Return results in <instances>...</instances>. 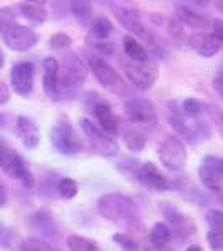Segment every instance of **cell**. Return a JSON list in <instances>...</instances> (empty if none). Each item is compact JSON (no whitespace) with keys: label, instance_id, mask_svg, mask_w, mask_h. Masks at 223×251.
Here are the masks:
<instances>
[{"label":"cell","instance_id":"18","mask_svg":"<svg viewBox=\"0 0 223 251\" xmlns=\"http://www.w3.org/2000/svg\"><path fill=\"white\" fill-rule=\"evenodd\" d=\"M175 17L180 20L183 25L192 27V29H196V30H205L206 27L210 25L208 19H206L205 15H201L200 12L190 9V7H186V5H178L176 7Z\"/></svg>","mask_w":223,"mask_h":251},{"label":"cell","instance_id":"44","mask_svg":"<svg viewBox=\"0 0 223 251\" xmlns=\"http://www.w3.org/2000/svg\"><path fill=\"white\" fill-rule=\"evenodd\" d=\"M22 2H26V3H34V5H46V3L49 2V0H22Z\"/></svg>","mask_w":223,"mask_h":251},{"label":"cell","instance_id":"50","mask_svg":"<svg viewBox=\"0 0 223 251\" xmlns=\"http://www.w3.org/2000/svg\"><path fill=\"white\" fill-rule=\"evenodd\" d=\"M0 37H2V29H0Z\"/></svg>","mask_w":223,"mask_h":251},{"label":"cell","instance_id":"43","mask_svg":"<svg viewBox=\"0 0 223 251\" xmlns=\"http://www.w3.org/2000/svg\"><path fill=\"white\" fill-rule=\"evenodd\" d=\"M192 2L198 7H208L212 3V0H192Z\"/></svg>","mask_w":223,"mask_h":251},{"label":"cell","instance_id":"21","mask_svg":"<svg viewBox=\"0 0 223 251\" xmlns=\"http://www.w3.org/2000/svg\"><path fill=\"white\" fill-rule=\"evenodd\" d=\"M112 30H114V25H112L111 20L108 17H104V15L96 17L91 22V25H89V35L94 40H108L109 35L112 34Z\"/></svg>","mask_w":223,"mask_h":251},{"label":"cell","instance_id":"22","mask_svg":"<svg viewBox=\"0 0 223 251\" xmlns=\"http://www.w3.org/2000/svg\"><path fill=\"white\" fill-rule=\"evenodd\" d=\"M69 12H71L83 25H87L92 15L91 0H69Z\"/></svg>","mask_w":223,"mask_h":251},{"label":"cell","instance_id":"28","mask_svg":"<svg viewBox=\"0 0 223 251\" xmlns=\"http://www.w3.org/2000/svg\"><path fill=\"white\" fill-rule=\"evenodd\" d=\"M17 251H52V248L39 238H27L17 246Z\"/></svg>","mask_w":223,"mask_h":251},{"label":"cell","instance_id":"49","mask_svg":"<svg viewBox=\"0 0 223 251\" xmlns=\"http://www.w3.org/2000/svg\"><path fill=\"white\" fill-rule=\"evenodd\" d=\"M3 124H5V117H3L2 114H0V127H2Z\"/></svg>","mask_w":223,"mask_h":251},{"label":"cell","instance_id":"20","mask_svg":"<svg viewBox=\"0 0 223 251\" xmlns=\"http://www.w3.org/2000/svg\"><path fill=\"white\" fill-rule=\"evenodd\" d=\"M123 47H124V54H126L129 60H133V62H146V60L151 59L148 50H146V47L135 37V35H126V37L123 39Z\"/></svg>","mask_w":223,"mask_h":251},{"label":"cell","instance_id":"10","mask_svg":"<svg viewBox=\"0 0 223 251\" xmlns=\"http://www.w3.org/2000/svg\"><path fill=\"white\" fill-rule=\"evenodd\" d=\"M34 77H35V66L29 60L17 62L10 71V86L17 96L29 97L34 91Z\"/></svg>","mask_w":223,"mask_h":251},{"label":"cell","instance_id":"51","mask_svg":"<svg viewBox=\"0 0 223 251\" xmlns=\"http://www.w3.org/2000/svg\"><path fill=\"white\" fill-rule=\"evenodd\" d=\"M52 251H59V250H52Z\"/></svg>","mask_w":223,"mask_h":251},{"label":"cell","instance_id":"27","mask_svg":"<svg viewBox=\"0 0 223 251\" xmlns=\"http://www.w3.org/2000/svg\"><path fill=\"white\" fill-rule=\"evenodd\" d=\"M57 189L64 200H72V198H76V194L79 193V184H78V181L71 179V177H62L57 184Z\"/></svg>","mask_w":223,"mask_h":251},{"label":"cell","instance_id":"13","mask_svg":"<svg viewBox=\"0 0 223 251\" xmlns=\"http://www.w3.org/2000/svg\"><path fill=\"white\" fill-rule=\"evenodd\" d=\"M44 67V77H42V87L46 96L51 97L52 100H60L62 94H60L59 87V60L56 57H46L42 62Z\"/></svg>","mask_w":223,"mask_h":251},{"label":"cell","instance_id":"19","mask_svg":"<svg viewBox=\"0 0 223 251\" xmlns=\"http://www.w3.org/2000/svg\"><path fill=\"white\" fill-rule=\"evenodd\" d=\"M15 10H17V14L20 17H24L27 22H30L32 25H42L49 17L47 10L44 9L42 5H34V3L20 2V3H17Z\"/></svg>","mask_w":223,"mask_h":251},{"label":"cell","instance_id":"29","mask_svg":"<svg viewBox=\"0 0 223 251\" xmlns=\"http://www.w3.org/2000/svg\"><path fill=\"white\" fill-rule=\"evenodd\" d=\"M17 10L14 7H2L0 9V29L5 32L7 29L15 25V19H17Z\"/></svg>","mask_w":223,"mask_h":251},{"label":"cell","instance_id":"25","mask_svg":"<svg viewBox=\"0 0 223 251\" xmlns=\"http://www.w3.org/2000/svg\"><path fill=\"white\" fill-rule=\"evenodd\" d=\"M67 246L71 251H101L99 246H97L94 241L87 240V238H84V236H79V234L69 236Z\"/></svg>","mask_w":223,"mask_h":251},{"label":"cell","instance_id":"38","mask_svg":"<svg viewBox=\"0 0 223 251\" xmlns=\"http://www.w3.org/2000/svg\"><path fill=\"white\" fill-rule=\"evenodd\" d=\"M210 25H212V34L223 44V20L215 19Z\"/></svg>","mask_w":223,"mask_h":251},{"label":"cell","instance_id":"42","mask_svg":"<svg viewBox=\"0 0 223 251\" xmlns=\"http://www.w3.org/2000/svg\"><path fill=\"white\" fill-rule=\"evenodd\" d=\"M5 203H7V191H5V188L0 184V208H2Z\"/></svg>","mask_w":223,"mask_h":251},{"label":"cell","instance_id":"4","mask_svg":"<svg viewBox=\"0 0 223 251\" xmlns=\"http://www.w3.org/2000/svg\"><path fill=\"white\" fill-rule=\"evenodd\" d=\"M49 137H51V143L54 146V149L57 152H60V154L72 156L83 149L79 137L76 136L74 127H72V124L67 121L66 116L60 117L57 121V124L51 129Z\"/></svg>","mask_w":223,"mask_h":251},{"label":"cell","instance_id":"6","mask_svg":"<svg viewBox=\"0 0 223 251\" xmlns=\"http://www.w3.org/2000/svg\"><path fill=\"white\" fill-rule=\"evenodd\" d=\"M158 157H160L161 164L169 171H183L188 154H186L183 141L180 137L169 134L165 137V141L158 149Z\"/></svg>","mask_w":223,"mask_h":251},{"label":"cell","instance_id":"3","mask_svg":"<svg viewBox=\"0 0 223 251\" xmlns=\"http://www.w3.org/2000/svg\"><path fill=\"white\" fill-rule=\"evenodd\" d=\"M87 64H89V69L92 71V74L96 75L97 82L106 89V91L112 92V94H116V96L126 94L128 86H126V82H124V79L121 77L119 72L112 66H109L103 57L91 55Z\"/></svg>","mask_w":223,"mask_h":251},{"label":"cell","instance_id":"35","mask_svg":"<svg viewBox=\"0 0 223 251\" xmlns=\"http://www.w3.org/2000/svg\"><path fill=\"white\" fill-rule=\"evenodd\" d=\"M206 241H208V246L213 251H222L223 250V231L210 229L208 234H206Z\"/></svg>","mask_w":223,"mask_h":251},{"label":"cell","instance_id":"36","mask_svg":"<svg viewBox=\"0 0 223 251\" xmlns=\"http://www.w3.org/2000/svg\"><path fill=\"white\" fill-rule=\"evenodd\" d=\"M52 3V12L56 19L66 17V10H69V0H49Z\"/></svg>","mask_w":223,"mask_h":251},{"label":"cell","instance_id":"2","mask_svg":"<svg viewBox=\"0 0 223 251\" xmlns=\"http://www.w3.org/2000/svg\"><path fill=\"white\" fill-rule=\"evenodd\" d=\"M97 208H99L101 216L121 226L135 220L138 211L135 201L131 198L117 193H108L101 196L99 201H97Z\"/></svg>","mask_w":223,"mask_h":251},{"label":"cell","instance_id":"45","mask_svg":"<svg viewBox=\"0 0 223 251\" xmlns=\"http://www.w3.org/2000/svg\"><path fill=\"white\" fill-rule=\"evenodd\" d=\"M217 168H218V174H220V177H222V181H223V159L217 161Z\"/></svg>","mask_w":223,"mask_h":251},{"label":"cell","instance_id":"15","mask_svg":"<svg viewBox=\"0 0 223 251\" xmlns=\"http://www.w3.org/2000/svg\"><path fill=\"white\" fill-rule=\"evenodd\" d=\"M138 179H139V183L144 184L146 188L155 189V191H168V189L171 188L169 181L160 173V169L153 163H146L141 166L139 171H138Z\"/></svg>","mask_w":223,"mask_h":251},{"label":"cell","instance_id":"11","mask_svg":"<svg viewBox=\"0 0 223 251\" xmlns=\"http://www.w3.org/2000/svg\"><path fill=\"white\" fill-rule=\"evenodd\" d=\"M39 42V35L26 25H17L3 32V44L14 52H27Z\"/></svg>","mask_w":223,"mask_h":251},{"label":"cell","instance_id":"39","mask_svg":"<svg viewBox=\"0 0 223 251\" xmlns=\"http://www.w3.org/2000/svg\"><path fill=\"white\" fill-rule=\"evenodd\" d=\"M10 240H12V233L9 231L7 226H3L2 223H0V245L10 246Z\"/></svg>","mask_w":223,"mask_h":251},{"label":"cell","instance_id":"8","mask_svg":"<svg viewBox=\"0 0 223 251\" xmlns=\"http://www.w3.org/2000/svg\"><path fill=\"white\" fill-rule=\"evenodd\" d=\"M123 67L128 80L138 89L146 91V89H151L155 86L158 79V66L151 59L146 60V62H133V60H129V62L123 64Z\"/></svg>","mask_w":223,"mask_h":251},{"label":"cell","instance_id":"23","mask_svg":"<svg viewBox=\"0 0 223 251\" xmlns=\"http://www.w3.org/2000/svg\"><path fill=\"white\" fill-rule=\"evenodd\" d=\"M165 216L166 220L169 221V225H171V228L175 229V231L178 234H183V236H186V234L192 233V223H190L186 218L183 216L181 213H178L176 209H168V211H165Z\"/></svg>","mask_w":223,"mask_h":251},{"label":"cell","instance_id":"48","mask_svg":"<svg viewBox=\"0 0 223 251\" xmlns=\"http://www.w3.org/2000/svg\"><path fill=\"white\" fill-rule=\"evenodd\" d=\"M217 9L223 14V0H218V2H217Z\"/></svg>","mask_w":223,"mask_h":251},{"label":"cell","instance_id":"40","mask_svg":"<svg viewBox=\"0 0 223 251\" xmlns=\"http://www.w3.org/2000/svg\"><path fill=\"white\" fill-rule=\"evenodd\" d=\"M213 89H215V92H217V94L223 99V69H222V71H218V74L215 75Z\"/></svg>","mask_w":223,"mask_h":251},{"label":"cell","instance_id":"17","mask_svg":"<svg viewBox=\"0 0 223 251\" xmlns=\"http://www.w3.org/2000/svg\"><path fill=\"white\" fill-rule=\"evenodd\" d=\"M17 134L22 139L24 146L27 149H34L37 148L40 137H39V127L30 117L20 116L17 119Z\"/></svg>","mask_w":223,"mask_h":251},{"label":"cell","instance_id":"33","mask_svg":"<svg viewBox=\"0 0 223 251\" xmlns=\"http://www.w3.org/2000/svg\"><path fill=\"white\" fill-rule=\"evenodd\" d=\"M206 223L210 225V229H217V231H223V213L220 209H210L205 214Z\"/></svg>","mask_w":223,"mask_h":251},{"label":"cell","instance_id":"26","mask_svg":"<svg viewBox=\"0 0 223 251\" xmlns=\"http://www.w3.org/2000/svg\"><path fill=\"white\" fill-rule=\"evenodd\" d=\"M123 141H124V144H126V148L133 152H141V151H144V148H146V137L141 134V132H136V131L124 132Z\"/></svg>","mask_w":223,"mask_h":251},{"label":"cell","instance_id":"32","mask_svg":"<svg viewBox=\"0 0 223 251\" xmlns=\"http://www.w3.org/2000/svg\"><path fill=\"white\" fill-rule=\"evenodd\" d=\"M112 241H114L116 245H119L124 251H139V245H138L133 238H129L128 234L116 233L114 236H112Z\"/></svg>","mask_w":223,"mask_h":251},{"label":"cell","instance_id":"31","mask_svg":"<svg viewBox=\"0 0 223 251\" xmlns=\"http://www.w3.org/2000/svg\"><path fill=\"white\" fill-rule=\"evenodd\" d=\"M181 109L186 116H198L203 111V102L200 99H195V97H188L181 102Z\"/></svg>","mask_w":223,"mask_h":251},{"label":"cell","instance_id":"46","mask_svg":"<svg viewBox=\"0 0 223 251\" xmlns=\"http://www.w3.org/2000/svg\"><path fill=\"white\" fill-rule=\"evenodd\" d=\"M186 251H201V248H200V246H196V245H192V246H188V248H186Z\"/></svg>","mask_w":223,"mask_h":251},{"label":"cell","instance_id":"1","mask_svg":"<svg viewBox=\"0 0 223 251\" xmlns=\"http://www.w3.org/2000/svg\"><path fill=\"white\" fill-rule=\"evenodd\" d=\"M59 87L62 97H72L78 96L79 89L87 79V64L84 62L79 55L76 54H66L62 62H59Z\"/></svg>","mask_w":223,"mask_h":251},{"label":"cell","instance_id":"37","mask_svg":"<svg viewBox=\"0 0 223 251\" xmlns=\"http://www.w3.org/2000/svg\"><path fill=\"white\" fill-rule=\"evenodd\" d=\"M94 40V39H92ZM92 47L96 49V50L103 52L104 55H111L112 54V44H109L108 40H96V42H92Z\"/></svg>","mask_w":223,"mask_h":251},{"label":"cell","instance_id":"14","mask_svg":"<svg viewBox=\"0 0 223 251\" xmlns=\"http://www.w3.org/2000/svg\"><path fill=\"white\" fill-rule=\"evenodd\" d=\"M217 161H218V157L206 156L200 163V168H198V176H200L201 184H203L205 188L212 189V191H222L223 189V181H222L220 174H218Z\"/></svg>","mask_w":223,"mask_h":251},{"label":"cell","instance_id":"5","mask_svg":"<svg viewBox=\"0 0 223 251\" xmlns=\"http://www.w3.org/2000/svg\"><path fill=\"white\" fill-rule=\"evenodd\" d=\"M0 169H2L7 176H10L12 179L20 181L24 188H27V189L34 188V184H35L34 176H32L29 168H27L26 163L22 161V157L15 151L5 148V146H0Z\"/></svg>","mask_w":223,"mask_h":251},{"label":"cell","instance_id":"30","mask_svg":"<svg viewBox=\"0 0 223 251\" xmlns=\"http://www.w3.org/2000/svg\"><path fill=\"white\" fill-rule=\"evenodd\" d=\"M72 46V39L69 37L66 32H57V34H54L49 40V49H52V50H66Z\"/></svg>","mask_w":223,"mask_h":251},{"label":"cell","instance_id":"47","mask_svg":"<svg viewBox=\"0 0 223 251\" xmlns=\"http://www.w3.org/2000/svg\"><path fill=\"white\" fill-rule=\"evenodd\" d=\"M3 66H5V57H3V54L0 52V71L3 69Z\"/></svg>","mask_w":223,"mask_h":251},{"label":"cell","instance_id":"24","mask_svg":"<svg viewBox=\"0 0 223 251\" xmlns=\"http://www.w3.org/2000/svg\"><path fill=\"white\" fill-rule=\"evenodd\" d=\"M149 238H151V243L155 245V248H165L171 240V229H169V226L166 223H156L153 226L151 233H149Z\"/></svg>","mask_w":223,"mask_h":251},{"label":"cell","instance_id":"9","mask_svg":"<svg viewBox=\"0 0 223 251\" xmlns=\"http://www.w3.org/2000/svg\"><path fill=\"white\" fill-rule=\"evenodd\" d=\"M124 114L131 123L141 126H153L158 121L156 109L151 100L144 97H131L124 104Z\"/></svg>","mask_w":223,"mask_h":251},{"label":"cell","instance_id":"41","mask_svg":"<svg viewBox=\"0 0 223 251\" xmlns=\"http://www.w3.org/2000/svg\"><path fill=\"white\" fill-rule=\"evenodd\" d=\"M10 100V91H9V86H7L3 80H0V104H7Z\"/></svg>","mask_w":223,"mask_h":251},{"label":"cell","instance_id":"16","mask_svg":"<svg viewBox=\"0 0 223 251\" xmlns=\"http://www.w3.org/2000/svg\"><path fill=\"white\" fill-rule=\"evenodd\" d=\"M94 116L97 117V123H99V127L103 129V131H106L108 134H111V136L117 134L119 121H117V116L112 112V109L108 102L99 100L94 106Z\"/></svg>","mask_w":223,"mask_h":251},{"label":"cell","instance_id":"12","mask_svg":"<svg viewBox=\"0 0 223 251\" xmlns=\"http://www.w3.org/2000/svg\"><path fill=\"white\" fill-rule=\"evenodd\" d=\"M186 42H188V46L192 47V50H195L198 55L206 57V59L217 55L223 47V44L215 37L212 32H203V30L192 34L188 39H186Z\"/></svg>","mask_w":223,"mask_h":251},{"label":"cell","instance_id":"34","mask_svg":"<svg viewBox=\"0 0 223 251\" xmlns=\"http://www.w3.org/2000/svg\"><path fill=\"white\" fill-rule=\"evenodd\" d=\"M168 32L175 40H185V25L176 17H171L168 22Z\"/></svg>","mask_w":223,"mask_h":251},{"label":"cell","instance_id":"7","mask_svg":"<svg viewBox=\"0 0 223 251\" xmlns=\"http://www.w3.org/2000/svg\"><path fill=\"white\" fill-rule=\"evenodd\" d=\"M79 126H81V131L84 132V136L87 137L91 148L94 149L96 152H99V154H103V156H114L117 152L119 146H117L114 137L111 134H108L106 131H103V129H101L99 126H96L91 119H87V117L86 119H81Z\"/></svg>","mask_w":223,"mask_h":251}]
</instances>
